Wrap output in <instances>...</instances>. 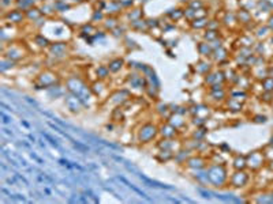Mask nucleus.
<instances>
[{
	"label": "nucleus",
	"instance_id": "obj_1",
	"mask_svg": "<svg viewBox=\"0 0 273 204\" xmlns=\"http://www.w3.org/2000/svg\"><path fill=\"white\" fill-rule=\"evenodd\" d=\"M65 86L66 91L78 97L86 109L98 104V99L90 88V83H88L84 78H81L78 75H69L65 79Z\"/></svg>",
	"mask_w": 273,
	"mask_h": 204
},
{
	"label": "nucleus",
	"instance_id": "obj_2",
	"mask_svg": "<svg viewBox=\"0 0 273 204\" xmlns=\"http://www.w3.org/2000/svg\"><path fill=\"white\" fill-rule=\"evenodd\" d=\"M205 185L214 188V189H224L228 188V178H230V169L226 162H210L204 169Z\"/></svg>",
	"mask_w": 273,
	"mask_h": 204
},
{
	"label": "nucleus",
	"instance_id": "obj_3",
	"mask_svg": "<svg viewBox=\"0 0 273 204\" xmlns=\"http://www.w3.org/2000/svg\"><path fill=\"white\" fill-rule=\"evenodd\" d=\"M160 138L158 135V123L156 121H145L137 127L134 134L135 143L139 146H148V144L156 143V140Z\"/></svg>",
	"mask_w": 273,
	"mask_h": 204
},
{
	"label": "nucleus",
	"instance_id": "obj_4",
	"mask_svg": "<svg viewBox=\"0 0 273 204\" xmlns=\"http://www.w3.org/2000/svg\"><path fill=\"white\" fill-rule=\"evenodd\" d=\"M205 102L212 108L223 107V104L228 98V86L227 84H217L206 88L205 91Z\"/></svg>",
	"mask_w": 273,
	"mask_h": 204
},
{
	"label": "nucleus",
	"instance_id": "obj_5",
	"mask_svg": "<svg viewBox=\"0 0 273 204\" xmlns=\"http://www.w3.org/2000/svg\"><path fill=\"white\" fill-rule=\"evenodd\" d=\"M29 49L25 44H21V42L10 41L9 44H5L3 45V49H2V56H5L10 60L15 61V63H19V61L25 60L29 56Z\"/></svg>",
	"mask_w": 273,
	"mask_h": 204
},
{
	"label": "nucleus",
	"instance_id": "obj_6",
	"mask_svg": "<svg viewBox=\"0 0 273 204\" xmlns=\"http://www.w3.org/2000/svg\"><path fill=\"white\" fill-rule=\"evenodd\" d=\"M59 83H61V75L52 68H44L36 75V79H34V86L42 90H48L53 86H58Z\"/></svg>",
	"mask_w": 273,
	"mask_h": 204
},
{
	"label": "nucleus",
	"instance_id": "obj_7",
	"mask_svg": "<svg viewBox=\"0 0 273 204\" xmlns=\"http://www.w3.org/2000/svg\"><path fill=\"white\" fill-rule=\"evenodd\" d=\"M246 161H247V170L253 174H257L261 170H264L266 167V162H268L262 149H255L249 151L246 154Z\"/></svg>",
	"mask_w": 273,
	"mask_h": 204
},
{
	"label": "nucleus",
	"instance_id": "obj_8",
	"mask_svg": "<svg viewBox=\"0 0 273 204\" xmlns=\"http://www.w3.org/2000/svg\"><path fill=\"white\" fill-rule=\"evenodd\" d=\"M134 98L133 93L130 91L129 88H118V90H114L110 93V95L104 99V105L105 107H111L112 109H115V108H121L125 107L126 104L129 101H131Z\"/></svg>",
	"mask_w": 273,
	"mask_h": 204
},
{
	"label": "nucleus",
	"instance_id": "obj_9",
	"mask_svg": "<svg viewBox=\"0 0 273 204\" xmlns=\"http://www.w3.org/2000/svg\"><path fill=\"white\" fill-rule=\"evenodd\" d=\"M251 176L253 173H250L247 169L246 170H232L230 173V178H228V188L235 190L245 189L250 185Z\"/></svg>",
	"mask_w": 273,
	"mask_h": 204
},
{
	"label": "nucleus",
	"instance_id": "obj_10",
	"mask_svg": "<svg viewBox=\"0 0 273 204\" xmlns=\"http://www.w3.org/2000/svg\"><path fill=\"white\" fill-rule=\"evenodd\" d=\"M126 88H129L131 93H145L148 88V80L141 72H130L125 79Z\"/></svg>",
	"mask_w": 273,
	"mask_h": 204
},
{
	"label": "nucleus",
	"instance_id": "obj_11",
	"mask_svg": "<svg viewBox=\"0 0 273 204\" xmlns=\"http://www.w3.org/2000/svg\"><path fill=\"white\" fill-rule=\"evenodd\" d=\"M2 19H3V24L13 25L15 28H19L28 22L25 11L18 7H10L9 10H6L2 15Z\"/></svg>",
	"mask_w": 273,
	"mask_h": 204
},
{
	"label": "nucleus",
	"instance_id": "obj_12",
	"mask_svg": "<svg viewBox=\"0 0 273 204\" xmlns=\"http://www.w3.org/2000/svg\"><path fill=\"white\" fill-rule=\"evenodd\" d=\"M46 55L55 60H65L71 52L69 41H52L51 45L46 49Z\"/></svg>",
	"mask_w": 273,
	"mask_h": 204
},
{
	"label": "nucleus",
	"instance_id": "obj_13",
	"mask_svg": "<svg viewBox=\"0 0 273 204\" xmlns=\"http://www.w3.org/2000/svg\"><path fill=\"white\" fill-rule=\"evenodd\" d=\"M209 162H210V159H209L208 154L194 153L186 161L183 167H185L186 170H189V172L198 173L201 170H204L205 167L208 166Z\"/></svg>",
	"mask_w": 273,
	"mask_h": 204
},
{
	"label": "nucleus",
	"instance_id": "obj_14",
	"mask_svg": "<svg viewBox=\"0 0 273 204\" xmlns=\"http://www.w3.org/2000/svg\"><path fill=\"white\" fill-rule=\"evenodd\" d=\"M202 84H204L205 88L212 87V86H217V84H227V82H226V75H224V70H223L222 67H217V65H216L210 72H208V74L202 78Z\"/></svg>",
	"mask_w": 273,
	"mask_h": 204
},
{
	"label": "nucleus",
	"instance_id": "obj_15",
	"mask_svg": "<svg viewBox=\"0 0 273 204\" xmlns=\"http://www.w3.org/2000/svg\"><path fill=\"white\" fill-rule=\"evenodd\" d=\"M236 19H238V24H239V28L243 30V32H251L253 28L257 24V21L254 19V15L251 11L245 9H238L235 11Z\"/></svg>",
	"mask_w": 273,
	"mask_h": 204
},
{
	"label": "nucleus",
	"instance_id": "obj_16",
	"mask_svg": "<svg viewBox=\"0 0 273 204\" xmlns=\"http://www.w3.org/2000/svg\"><path fill=\"white\" fill-rule=\"evenodd\" d=\"M168 123H171L172 126L178 128L181 131L182 134L183 132H187L190 130V116L189 115H185V113H179V112H172L170 117L167 119Z\"/></svg>",
	"mask_w": 273,
	"mask_h": 204
},
{
	"label": "nucleus",
	"instance_id": "obj_17",
	"mask_svg": "<svg viewBox=\"0 0 273 204\" xmlns=\"http://www.w3.org/2000/svg\"><path fill=\"white\" fill-rule=\"evenodd\" d=\"M158 135L164 139H178V138H182L183 134L172 126L171 123H168L167 120H161L158 123Z\"/></svg>",
	"mask_w": 273,
	"mask_h": 204
},
{
	"label": "nucleus",
	"instance_id": "obj_18",
	"mask_svg": "<svg viewBox=\"0 0 273 204\" xmlns=\"http://www.w3.org/2000/svg\"><path fill=\"white\" fill-rule=\"evenodd\" d=\"M65 107L73 115H79L86 109L82 101L78 97H75L74 94L69 93V91H66L65 94Z\"/></svg>",
	"mask_w": 273,
	"mask_h": 204
},
{
	"label": "nucleus",
	"instance_id": "obj_19",
	"mask_svg": "<svg viewBox=\"0 0 273 204\" xmlns=\"http://www.w3.org/2000/svg\"><path fill=\"white\" fill-rule=\"evenodd\" d=\"M213 109L214 108L208 105L206 102H204V104H195L193 107H189V115L190 117L197 116L208 121L213 116Z\"/></svg>",
	"mask_w": 273,
	"mask_h": 204
},
{
	"label": "nucleus",
	"instance_id": "obj_20",
	"mask_svg": "<svg viewBox=\"0 0 273 204\" xmlns=\"http://www.w3.org/2000/svg\"><path fill=\"white\" fill-rule=\"evenodd\" d=\"M156 149L160 150H168V151H172V153H178L179 150L183 147V140L181 138L178 139H164V138H158L156 140Z\"/></svg>",
	"mask_w": 273,
	"mask_h": 204
},
{
	"label": "nucleus",
	"instance_id": "obj_21",
	"mask_svg": "<svg viewBox=\"0 0 273 204\" xmlns=\"http://www.w3.org/2000/svg\"><path fill=\"white\" fill-rule=\"evenodd\" d=\"M90 88H92L93 94L96 95L98 101L101 99L104 101L110 93H111V88L108 87V80H101V79H96L94 82L90 83Z\"/></svg>",
	"mask_w": 273,
	"mask_h": 204
},
{
	"label": "nucleus",
	"instance_id": "obj_22",
	"mask_svg": "<svg viewBox=\"0 0 273 204\" xmlns=\"http://www.w3.org/2000/svg\"><path fill=\"white\" fill-rule=\"evenodd\" d=\"M210 59H212L213 63L217 65V67H224V64L232 59L231 51H230L226 45H222L220 48L213 51Z\"/></svg>",
	"mask_w": 273,
	"mask_h": 204
},
{
	"label": "nucleus",
	"instance_id": "obj_23",
	"mask_svg": "<svg viewBox=\"0 0 273 204\" xmlns=\"http://www.w3.org/2000/svg\"><path fill=\"white\" fill-rule=\"evenodd\" d=\"M144 18V10L142 7H130L126 11H123V14L121 15V19L125 22V24L130 25L135 22V21H138V19Z\"/></svg>",
	"mask_w": 273,
	"mask_h": 204
},
{
	"label": "nucleus",
	"instance_id": "obj_24",
	"mask_svg": "<svg viewBox=\"0 0 273 204\" xmlns=\"http://www.w3.org/2000/svg\"><path fill=\"white\" fill-rule=\"evenodd\" d=\"M251 34H253V37L257 42H262V41H268L269 38L272 37V32H270V29L266 26V24H259L257 22L255 26L251 30Z\"/></svg>",
	"mask_w": 273,
	"mask_h": 204
},
{
	"label": "nucleus",
	"instance_id": "obj_25",
	"mask_svg": "<svg viewBox=\"0 0 273 204\" xmlns=\"http://www.w3.org/2000/svg\"><path fill=\"white\" fill-rule=\"evenodd\" d=\"M220 21H222L223 29H227L230 32H234L236 29H239L235 11H224L223 17H220Z\"/></svg>",
	"mask_w": 273,
	"mask_h": 204
},
{
	"label": "nucleus",
	"instance_id": "obj_26",
	"mask_svg": "<svg viewBox=\"0 0 273 204\" xmlns=\"http://www.w3.org/2000/svg\"><path fill=\"white\" fill-rule=\"evenodd\" d=\"M228 97L234 98L242 104H247L251 97V93L249 90H243V88L235 87V86H228Z\"/></svg>",
	"mask_w": 273,
	"mask_h": 204
},
{
	"label": "nucleus",
	"instance_id": "obj_27",
	"mask_svg": "<svg viewBox=\"0 0 273 204\" xmlns=\"http://www.w3.org/2000/svg\"><path fill=\"white\" fill-rule=\"evenodd\" d=\"M214 67H216V64L213 63L212 59H204V57H199L198 61L195 63L194 70L199 76H202V78H204L205 75L208 74V72H210Z\"/></svg>",
	"mask_w": 273,
	"mask_h": 204
},
{
	"label": "nucleus",
	"instance_id": "obj_28",
	"mask_svg": "<svg viewBox=\"0 0 273 204\" xmlns=\"http://www.w3.org/2000/svg\"><path fill=\"white\" fill-rule=\"evenodd\" d=\"M102 11L106 15H116V17H121L123 14V5H122L121 0H108L104 2V9Z\"/></svg>",
	"mask_w": 273,
	"mask_h": 204
},
{
	"label": "nucleus",
	"instance_id": "obj_29",
	"mask_svg": "<svg viewBox=\"0 0 273 204\" xmlns=\"http://www.w3.org/2000/svg\"><path fill=\"white\" fill-rule=\"evenodd\" d=\"M106 67L111 72V75L119 74L121 71H123L126 68V60L125 57L122 56H116V57H112L111 60L106 63Z\"/></svg>",
	"mask_w": 273,
	"mask_h": 204
},
{
	"label": "nucleus",
	"instance_id": "obj_30",
	"mask_svg": "<svg viewBox=\"0 0 273 204\" xmlns=\"http://www.w3.org/2000/svg\"><path fill=\"white\" fill-rule=\"evenodd\" d=\"M245 107L246 104H242V102L236 101V99H234V98L231 97H228L227 99H226V102L223 104V108L227 112H230V113H234V115L243 112Z\"/></svg>",
	"mask_w": 273,
	"mask_h": 204
},
{
	"label": "nucleus",
	"instance_id": "obj_31",
	"mask_svg": "<svg viewBox=\"0 0 273 204\" xmlns=\"http://www.w3.org/2000/svg\"><path fill=\"white\" fill-rule=\"evenodd\" d=\"M210 17H202V18H195L193 21L187 22L190 30L193 32H204L205 29L208 28V22Z\"/></svg>",
	"mask_w": 273,
	"mask_h": 204
},
{
	"label": "nucleus",
	"instance_id": "obj_32",
	"mask_svg": "<svg viewBox=\"0 0 273 204\" xmlns=\"http://www.w3.org/2000/svg\"><path fill=\"white\" fill-rule=\"evenodd\" d=\"M232 170H246L247 169V161H246V154H234L231 159Z\"/></svg>",
	"mask_w": 273,
	"mask_h": 204
},
{
	"label": "nucleus",
	"instance_id": "obj_33",
	"mask_svg": "<svg viewBox=\"0 0 273 204\" xmlns=\"http://www.w3.org/2000/svg\"><path fill=\"white\" fill-rule=\"evenodd\" d=\"M121 24H122L121 17H116V15H106L105 19L102 21L101 26L105 32H112L114 29L118 28Z\"/></svg>",
	"mask_w": 273,
	"mask_h": 204
},
{
	"label": "nucleus",
	"instance_id": "obj_34",
	"mask_svg": "<svg viewBox=\"0 0 273 204\" xmlns=\"http://www.w3.org/2000/svg\"><path fill=\"white\" fill-rule=\"evenodd\" d=\"M223 37V30H212V29H205L204 32H201V40L206 42L217 41Z\"/></svg>",
	"mask_w": 273,
	"mask_h": 204
},
{
	"label": "nucleus",
	"instance_id": "obj_35",
	"mask_svg": "<svg viewBox=\"0 0 273 204\" xmlns=\"http://www.w3.org/2000/svg\"><path fill=\"white\" fill-rule=\"evenodd\" d=\"M197 53H198L199 57H204V59H210L213 53V48L212 45L206 41H201L197 42Z\"/></svg>",
	"mask_w": 273,
	"mask_h": 204
},
{
	"label": "nucleus",
	"instance_id": "obj_36",
	"mask_svg": "<svg viewBox=\"0 0 273 204\" xmlns=\"http://www.w3.org/2000/svg\"><path fill=\"white\" fill-rule=\"evenodd\" d=\"M25 14H26L28 22H32V24H36L37 21L44 18V14H42L41 9H38V7H36V6H33V7L26 10V11H25Z\"/></svg>",
	"mask_w": 273,
	"mask_h": 204
},
{
	"label": "nucleus",
	"instance_id": "obj_37",
	"mask_svg": "<svg viewBox=\"0 0 273 204\" xmlns=\"http://www.w3.org/2000/svg\"><path fill=\"white\" fill-rule=\"evenodd\" d=\"M176 153L168 151V150H160L157 149V153L154 154V159L160 163H168L174 162V158H175Z\"/></svg>",
	"mask_w": 273,
	"mask_h": 204
},
{
	"label": "nucleus",
	"instance_id": "obj_38",
	"mask_svg": "<svg viewBox=\"0 0 273 204\" xmlns=\"http://www.w3.org/2000/svg\"><path fill=\"white\" fill-rule=\"evenodd\" d=\"M168 19H170V22H179L182 19H185V10H183V6H179V7H175V9L170 10L166 15Z\"/></svg>",
	"mask_w": 273,
	"mask_h": 204
},
{
	"label": "nucleus",
	"instance_id": "obj_39",
	"mask_svg": "<svg viewBox=\"0 0 273 204\" xmlns=\"http://www.w3.org/2000/svg\"><path fill=\"white\" fill-rule=\"evenodd\" d=\"M94 76L96 79H101V80H110L111 72L108 70L106 64H97L94 65Z\"/></svg>",
	"mask_w": 273,
	"mask_h": 204
},
{
	"label": "nucleus",
	"instance_id": "obj_40",
	"mask_svg": "<svg viewBox=\"0 0 273 204\" xmlns=\"http://www.w3.org/2000/svg\"><path fill=\"white\" fill-rule=\"evenodd\" d=\"M51 42L48 38H46V36H44V34H36L34 37H33V44L36 45V47H38L41 51H46L48 49V47L51 45Z\"/></svg>",
	"mask_w": 273,
	"mask_h": 204
},
{
	"label": "nucleus",
	"instance_id": "obj_41",
	"mask_svg": "<svg viewBox=\"0 0 273 204\" xmlns=\"http://www.w3.org/2000/svg\"><path fill=\"white\" fill-rule=\"evenodd\" d=\"M129 29L130 30H133V32L145 33V32H149V24L146 19L142 18V19H138V21H135V22H133V24H130Z\"/></svg>",
	"mask_w": 273,
	"mask_h": 204
},
{
	"label": "nucleus",
	"instance_id": "obj_42",
	"mask_svg": "<svg viewBox=\"0 0 273 204\" xmlns=\"http://www.w3.org/2000/svg\"><path fill=\"white\" fill-rule=\"evenodd\" d=\"M154 112L157 113L158 117H160L161 120H167L168 117H170V115L172 113V109L170 105H167V104L161 102V104H158L157 107H156Z\"/></svg>",
	"mask_w": 273,
	"mask_h": 204
},
{
	"label": "nucleus",
	"instance_id": "obj_43",
	"mask_svg": "<svg viewBox=\"0 0 273 204\" xmlns=\"http://www.w3.org/2000/svg\"><path fill=\"white\" fill-rule=\"evenodd\" d=\"M259 0H238V6H239V9H245L249 10V11H254L255 7L258 6Z\"/></svg>",
	"mask_w": 273,
	"mask_h": 204
},
{
	"label": "nucleus",
	"instance_id": "obj_44",
	"mask_svg": "<svg viewBox=\"0 0 273 204\" xmlns=\"http://www.w3.org/2000/svg\"><path fill=\"white\" fill-rule=\"evenodd\" d=\"M261 87H262V91H268V93H273V76L268 75L266 78L262 79L261 82Z\"/></svg>",
	"mask_w": 273,
	"mask_h": 204
},
{
	"label": "nucleus",
	"instance_id": "obj_45",
	"mask_svg": "<svg viewBox=\"0 0 273 204\" xmlns=\"http://www.w3.org/2000/svg\"><path fill=\"white\" fill-rule=\"evenodd\" d=\"M206 0H190L189 3L186 5V7H189L191 10H201L206 7Z\"/></svg>",
	"mask_w": 273,
	"mask_h": 204
},
{
	"label": "nucleus",
	"instance_id": "obj_46",
	"mask_svg": "<svg viewBox=\"0 0 273 204\" xmlns=\"http://www.w3.org/2000/svg\"><path fill=\"white\" fill-rule=\"evenodd\" d=\"M259 101L262 102V104H266V105H270L273 104V93H268V91H262V93H259L257 95Z\"/></svg>",
	"mask_w": 273,
	"mask_h": 204
},
{
	"label": "nucleus",
	"instance_id": "obj_47",
	"mask_svg": "<svg viewBox=\"0 0 273 204\" xmlns=\"http://www.w3.org/2000/svg\"><path fill=\"white\" fill-rule=\"evenodd\" d=\"M265 24H266V26H268L269 29H270V32H272L273 34V13L268 17V19L265 21Z\"/></svg>",
	"mask_w": 273,
	"mask_h": 204
},
{
	"label": "nucleus",
	"instance_id": "obj_48",
	"mask_svg": "<svg viewBox=\"0 0 273 204\" xmlns=\"http://www.w3.org/2000/svg\"><path fill=\"white\" fill-rule=\"evenodd\" d=\"M266 169H268L269 172L273 173V159H270V161L266 162Z\"/></svg>",
	"mask_w": 273,
	"mask_h": 204
},
{
	"label": "nucleus",
	"instance_id": "obj_49",
	"mask_svg": "<svg viewBox=\"0 0 273 204\" xmlns=\"http://www.w3.org/2000/svg\"><path fill=\"white\" fill-rule=\"evenodd\" d=\"M269 75L273 76V60L269 61Z\"/></svg>",
	"mask_w": 273,
	"mask_h": 204
},
{
	"label": "nucleus",
	"instance_id": "obj_50",
	"mask_svg": "<svg viewBox=\"0 0 273 204\" xmlns=\"http://www.w3.org/2000/svg\"><path fill=\"white\" fill-rule=\"evenodd\" d=\"M178 2H179V3H181L182 6H186V5H187V3H189L190 0H178Z\"/></svg>",
	"mask_w": 273,
	"mask_h": 204
},
{
	"label": "nucleus",
	"instance_id": "obj_51",
	"mask_svg": "<svg viewBox=\"0 0 273 204\" xmlns=\"http://www.w3.org/2000/svg\"><path fill=\"white\" fill-rule=\"evenodd\" d=\"M269 42H270V44H272V45H273V34H272V37L269 38Z\"/></svg>",
	"mask_w": 273,
	"mask_h": 204
},
{
	"label": "nucleus",
	"instance_id": "obj_52",
	"mask_svg": "<svg viewBox=\"0 0 273 204\" xmlns=\"http://www.w3.org/2000/svg\"><path fill=\"white\" fill-rule=\"evenodd\" d=\"M272 143H273V138H272Z\"/></svg>",
	"mask_w": 273,
	"mask_h": 204
}]
</instances>
